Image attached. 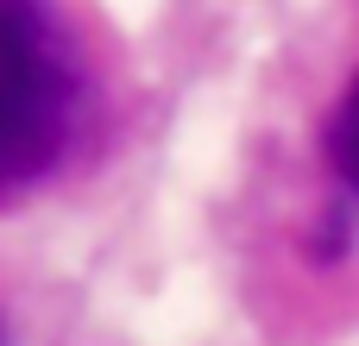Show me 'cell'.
<instances>
[{
    "instance_id": "obj_2",
    "label": "cell",
    "mask_w": 359,
    "mask_h": 346,
    "mask_svg": "<svg viewBox=\"0 0 359 346\" xmlns=\"http://www.w3.org/2000/svg\"><path fill=\"white\" fill-rule=\"evenodd\" d=\"M328 151H334V164H341V177L359 189V82L347 88V101H341V113H334V132H328Z\"/></svg>"
},
{
    "instance_id": "obj_1",
    "label": "cell",
    "mask_w": 359,
    "mask_h": 346,
    "mask_svg": "<svg viewBox=\"0 0 359 346\" xmlns=\"http://www.w3.org/2000/svg\"><path fill=\"white\" fill-rule=\"evenodd\" d=\"M76 76L38 0H0V202L32 189L69 139Z\"/></svg>"
}]
</instances>
